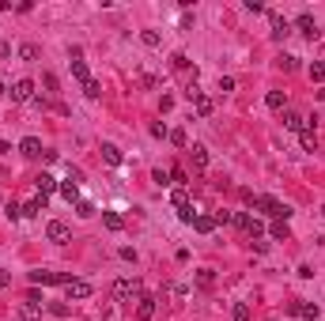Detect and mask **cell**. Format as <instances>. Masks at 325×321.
Returning a JSON list of instances; mask_svg holds the SVG:
<instances>
[{"label":"cell","instance_id":"obj_1","mask_svg":"<svg viewBox=\"0 0 325 321\" xmlns=\"http://www.w3.org/2000/svg\"><path fill=\"white\" fill-rule=\"evenodd\" d=\"M250 204L257 212H265V216H272V219H288L291 216V208H288V204H280L276 197H253Z\"/></svg>","mask_w":325,"mask_h":321},{"label":"cell","instance_id":"obj_2","mask_svg":"<svg viewBox=\"0 0 325 321\" xmlns=\"http://www.w3.org/2000/svg\"><path fill=\"white\" fill-rule=\"evenodd\" d=\"M144 295V291H140V280L136 276H125V280H113V299H118V303H129V299H140Z\"/></svg>","mask_w":325,"mask_h":321},{"label":"cell","instance_id":"obj_3","mask_svg":"<svg viewBox=\"0 0 325 321\" xmlns=\"http://www.w3.org/2000/svg\"><path fill=\"white\" fill-rule=\"evenodd\" d=\"M8 95H12V102H34V80H15Z\"/></svg>","mask_w":325,"mask_h":321},{"label":"cell","instance_id":"obj_4","mask_svg":"<svg viewBox=\"0 0 325 321\" xmlns=\"http://www.w3.org/2000/svg\"><path fill=\"white\" fill-rule=\"evenodd\" d=\"M45 238H50V242H57V246H64V242L72 238V231H68V223L50 219V223H45Z\"/></svg>","mask_w":325,"mask_h":321},{"label":"cell","instance_id":"obj_5","mask_svg":"<svg viewBox=\"0 0 325 321\" xmlns=\"http://www.w3.org/2000/svg\"><path fill=\"white\" fill-rule=\"evenodd\" d=\"M91 284H87V280H68V284H64V295H68V303H72V299H91Z\"/></svg>","mask_w":325,"mask_h":321},{"label":"cell","instance_id":"obj_6","mask_svg":"<svg viewBox=\"0 0 325 321\" xmlns=\"http://www.w3.org/2000/svg\"><path fill=\"white\" fill-rule=\"evenodd\" d=\"M155 303H159L155 295H140L136 299V317L140 321H151V317H155Z\"/></svg>","mask_w":325,"mask_h":321},{"label":"cell","instance_id":"obj_7","mask_svg":"<svg viewBox=\"0 0 325 321\" xmlns=\"http://www.w3.org/2000/svg\"><path fill=\"white\" fill-rule=\"evenodd\" d=\"M295 27H299V34H307L310 42H314V38L321 34V31H318V23H314V15H310V12H303L299 19H295Z\"/></svg>","mask_w":325,"mask_h":321},{"label":"cell","instance_id":"obj_8","mask_svg":"<svg viewBox=\"0 0 325 321\" xmlns=\"http://www.w3.org/2000/svg\"><path fill=\"white\" fill-rule=\"evenodd\" d=\"M19 151H23L27 159H42V155H45V148H42V140H38V136H27V140L19 144Z\"/></svg>","mask_w":325,"mask_h":321},{"label":"cell","instance_id":"obj_9","mask_svg":"<svg viewBox=\"0 0 325 321\" xmlns=\"http://www.w3.org/2000/svg\"><path fill=\"white\" fill-rule=\"evenodd\" d=\"M284 129H291V132H303V129H307V118H303L299 110H284Z\"/></svg>","mask_w":325,"mask_h":321},{"label":"cell","instance_id":"obj_10","mask_svg":"<svg viewBox=\"0 0 325 321\" xmlns=\"http://www.w3.org/2000/svg\"><path fill=\"white\" fill-rule=\"evenodd\" d=\"M269 23H272V38H276V42H280V38H288V34H291V27H288V19H284V15L269 12Z\"/></svg>","mask_w":325,"mask_h":321},{"label":"cell","instance_id":"obj_11","mask_svg":"<svg viewBox=\"0 0 325 321\" xmlns=\"http://www.w3.org/2000/svg\"><path fill=\"white\" fill-rule=\"evenodd\" d=\"M291 314H299V317H307V321H318V303H291Z\"/></svg>","mask_w":325,"mask_h":321},{"label":"cell","instance_id":"obj_12","mask_svg":"<svg viewBox=\"0 0 325 321\" xmlns=\"http://www.w3.org/2000/svg\"><path fill=\"white\" fill-rule=\"evenodd\" d=\"M57 186H61V181H57L53 174H38V178H34V189L42 193V197H50V193H53Z\"/></svg>","mask_w":325,"mask_h":321},{"label":"cell","instance_id":"obj_13","mask_svg":"<svg viewBox=\"0 0 325 321\" xmlns=\"http://www.w3.org/2000/svg\"><path fill=\"white\" fill-rule=\"evenodd\" d=\"M265 106H269V110H288V95L284 91H269L265 95Z\"/></svg>","mask_w":325,"mask_h":321},{"label":"cell","instance_id":"obj_14","mask_svg":"<svg viewBox=\"0 0 325 321\" xmlns=\"http://www.w3.org/2000/svg\"><path fill=\"white\" fill-rule=\"evenodd\" d=\"M45 204H50V197H42V193H38L31 204H23V216H42V212H45Z\"/></svg>","mask_w":325,"mask_h":321},{"label":"cell","instance_id":"obj_15","mask_svg":"<svg viewBox=\"0 0 325 321\" xmlns=\"http://www.w3.org/2000/svg\"><path fill=\"white\" fill-rule=\"evenodd\" d=\"M57 189H61V197L68 200V204H72V200L80 204V186H76V181H68V178H64V181H61V186H57Z\"/></svg>","mask_w":325,"mask_h":321},{"label":"cell","instance_id":"obj_16","mask_svg":"<svg viewBox=\"0 0 325 321\" xmlns=\"http://www.w3.org/2000/svg\"><path fill=\"white\" fill-rule=\"evenodd\" d=\"M102 159H106L110 167H121V163H125L121 159V148H113V144H102Z\"/></svg>","mask_w":325,"mask_h":321},{"label":"cell","instance_id":"obj_17","mask_svg":"<svg viewBox=\"0 0 325 321\" xmlns=\"http://www.w3.org/2000/svg\"><path fill=\"white\" fill-rule=\"evenodd\" d=\"M193 227L200 231V235H212L219 223H216V216H197V219H193Z\"/></svg>","mask_w":325,"mask_h":321},{"label":"cell","instance_id":"obj_18","mask_svg":"<svg viewBox=\"0 0 325 321\" xmlns=\"http://www.w3.org/2000/svg\"><path fill=\"white\" fill-rule=\"evenodd\" d=\"M189 159H193L197 170H208V151L200 148V144H193V151H189Z\"/></svg>","mask_w":325,"mask_h":321},{"label":"cell","instance_id":"obj_19","mask_svg":"<svg viewBox=\"0 0 325 321\" xmlns=\"http://www.w3.org/2000/svg\"><path fill=\"white\" fill-rule=\"evenodd\" d=\"M19 317H23V321H38V317H42V306H38V303H23V306H19Z\"/></svg>","mask_w":325,"mask_h":321},{"label":"cell","instance_id":"obj_20","mask_svg":"<svg viewBox=\"0 0 325 321\" xmlns=\"http://www.w3.org/2000/svg\"><path fill=\"white\" fill-rule=\"evenodd\" d=\"M170 200H174V208H178V212H185V208H193V204H189V189H181V186L174 189V197H170Z\"/></svg>","mask_w":325,"mask_h":321},{"label":"cell","instance_id":"obj_21","mask_svg":"<svg viewBox=\"0 0 325 321\" xmlns=\"http://www.w3.org/2000/svg\"><path fill=\"white\" fill-rule=\"evenodd\" d=\"M212 284H216V272H212V268H200V272H197V287H200V291H208Z\"/></svg>","mask_w":325,"mask_h":321},{"label":"cell","instance_id":"obj_22","mask_svg":"<svg viewBox=\"0 0 325 321\" xmlns=\"http://www.w3.org/2000/svg\"><path fill=\"white\" fill-rule=\"evenodd\" d=\"M72 76H76L80 83H87V80H91V76H87V64H83L80 57H72Z\"/></svg>","mask_w":325,"mask_h":321},{"label":"cell","instance_id":"obj_23","mask_svg":"<svg viewBox=\"0 0 325 321\" xmlns=\"http://www.w3.org/2000/svg\"><path fill=\"white\" fill-rule=\"evenodd\" d=\"M276 64H280L284 72H295V68H299V57H291V53H280V57H276Z\"/></svg>","mask_w":325,"mask_h":321},{"label":"cell","instance_id":"obj_24","mask_svg":"<svg viewBox=\"0 0 325 321\" xmlns=\"http://www.w3.org/2000/svg\"><path fill=\"white\" fill-rule=\"evenodd\" d=\"M102 223H106L110 231H121V227H125V219H121L118 212H102Z\"/></svg>","mask_w":325,"mask_h":321},{"label":"cell","instance_id":"obj_25","mask_svg":"<svg viewBox=\"0 0 325 321\" xmlns=\"http://www.w3.org/2000/svg\"><path fill=\"white\" fill-rule=\"evenodd\" d=\"M38 53H42V50H38L34 42H23V45H19V57H23V61H38Z\"/></svg>","mask_w":325,"mask_h":321},{"label":"cell","instance_id":"obj_26","mask_svg":"<svg viewBox=\"0 0 325 321\" xmlns=\"http://www.w3.org/2000/svg\"><path fill=\"white\" fill-rule=\"evenodd\" d=\"M231 317H235V321H253V314H250V306H246V303H235Z\"/></svg>","mask_w":325,"mask_h":321},{"label":"cell","instance_id":"obj_27","mask_svg":"<svg viewBox=\"0 0 325 321\" xmlns=\"http://www.w3.org/2000/svg\"><path fill=\"white\" fill-rule=\"evenodd\" d=\"M269 235L284 242V238H288V235H291V231H288V219H276V223H272V231H269Z\"/></svg>","mask_w":325,"mask_h":321},{"label":"cell","instance_id":"obj_28","mask_svg":"<svg viewBox=\"0 0 325 321\" xmlns=\"http://www.w3.org/2000/svg\"><path fill=\"white\" fill-rule=\"evenodd\" d=\"M193 106H197V113H200V118H208V113H212V106H216V102L208 99V95H200V99H197Z\"/></svg>","mask_w":325,"mask_h":321},{"label":"cell","instance_id":"obj_29","mask_svg":"<svg viewBox=\"0 0 325 321\" xmlns=\"http://www.w3.org/2000/svg\"><path fill=\"white\" fill-rule=\"evenodd\" d=\"M303 148H307V151H318V136H314V129H303Z\"/></svg>","mask_w":325,"mask_h":321},{"label":"cell","instance_id":"obj_30","mask_svg":"<svg viewBox=\"0 0 325 321\" xmlns=\"http://www.w3.org/2000/svg\"><path fill=\"white\" fill-rule=\"evenodd\" d=\"M170 144H174V148H189V136H185V129H174V132H170Z\"/></svg>","mask_w":325,"mask_h":321},{"label":"cell","instance_id":"obj_31","mask_svg":"<svg viewBox=\"0 0 325 321\" xmlns=\"http://www.w3.org/2000/svg\"><path fill=\"white\" fill-rule=\"evenodd\" d=\"M170 68H174V72H185V68H189V57L185 53H174V57H170Z\"/></svg>","mask_w":325,"mask_h":321},{"label":"cell","instance_id":"obj_32","mask_svg":"<svg viewBox=\"0 0 325 321\" xmlns=\"http://www.w3.org/2000/svg\"><path fill=\"white\" fill-rule=\"evenodd\" d=\"M310 80H314V83L325 80V61H314V64H310Z\"/></svg>","mask_w":325,"mask_h":321},{"label":"cell","instance_id":"obj_33","mask_svg":"<svg viewBox=\"0 0 325 321\" xmlns=\"http://www.w3.org/2000/svg\"><path fill=\"white\" fill-rule=\"evenodd\" d=\"M76 216H83V219L95 216V204H91V200H80V204H76Z\"/></svg>","mask_w":325,"mask_h":321},{"label":"cell","instance_id":"obj_34","mask_svg":"<svg viewBox=\"0 0 325 321\" xmlns=\"http://www.w3.org/2000/svg\"><path fill=\"white\" fill-rule=\"evenodd\" d=\"M83 95H87V99H99V95H102V87L95 83V80H87V83H83Z\"/></svg>","mask_w":325,"mask_h":321},{"label":"cell","instance_id":"obj_35","mask_svg":"<svg viewBox=\"0 0 325 321\" xmlns=\"http://www.w3.org/2000/svg\"><path fill=\"white\" fill-rule=\"evenodd\" d=\"M170 178H174V181H178V186H181V189H185V181H189V174H185V170H181V167H174V170H170Z\"/></svg>","mask_w":325,"mask_h":321},{"label":"cell","instance_id":"obj_36","mask_svg":"<svg viewBox=\"0 0 325 321\" xmlns=\"http://www.w3.org/2000/svg\"><path fill=\"white\" fill-rule=\"evenodd\" d=\"M140 42H144V45H159V31H144V34H140Z\"/></svg>","mask_w":325,"mask_h":321},{"label":"cell","instance_id":"obj_37","mask_svg":"<svg viewBox=\"0 0 325 321\" xmlns=\"http://www.w3.org/2000/svg\"><path fill=\"white\" fill-rule=\"evenodd\" d=\"M151 181H155V186H170V174L167 170H155V174H151Z\"/></svg>","mask_w":325,"mask_h":321},{"label":"cell","instance_id":"obj_38","mask_svg":"<svg viewBox=\"0 0 325 321\" xmlns=\"http://www.w3.org/2000/svg\"><path fill=\"white\" fill-rule=\"evenodd\" d=\"M219 91H223V95L235 91V80H231V76H219Z\"/></svg>","mask_w":325,"mask_h":321},{"label":"cell","instance_id":"obj_39","mask_svg":"<svg viewBox=\"0 0 325 321\" xmlns=\"http://www.w3.org/2000/svg\"><path fill=\"white\" fill-rule=\"evenodd\" d=\"M4 212H8V219H19V216H23V208H19V204H15V200H12V204H8V208H4Z\"/></svg>","mask_w":325,"mask_h":321},{"label":"cell","instance_id":"obj_40","mask_svg":"<svg viewBox=\"0 0 325 321\" xmlns=\"http://www.w3.org/2000/svg\"><path fill=\"white\" fill-rule=\"evenodd\" d=\"M151 136H155V140H163V136H167V140H170V132H167V125H151Z\"/></svg>","mask_w":325,"mask_h":321},{"label":"cell","instance_id":"obj_41","mask_svg":"<svg viewBox=\"0 0 325 321\" xmlns=\"http://www.w3.org/2000/svg\"><path fill=\"white\" fill-rule=\"evenodd\" d=\"M42 83H45V91H57V76H53V72H45Z\"/></svg>","mask_w":325,"mask_h":321},{"label":"cell","instance_id":"obj_42","mask_svg":"<svg viewBox=\"0 0 325 321\" xmlns=\"http://www.w3.org/2000/svg\"><path fill=\"white\" fill-rule=\"evenodd\" d=\"M50 314H57V317H68V306H64V303H53V306H50Z\"/></svg>","mask_w":325,"mask_h":321},{"label":"cell","instance_id":"obj_43","mask_svg":"<svg viewBox=\"0 0 325 321\" xmlns=\"http://www.w3.org/2000/svg\"><path fill=\"white\" fill-rule=\"evenodd\" d=\"M170 295L181 299V295H189V287H185V284H170Z\"/></svg>","mask_w":325,"mask_h":321},{"label":"cell","instance_id":"obj_44","mask_svg":"<svg viewBox=\"0 0 325 321\" xmlns=\"http://www.w3.org/2000/svg\"><path fill=\"white\" fill-rule=\"evenodd\" d=\"M4 287H12V272H4V268H0V291H4Z\"/></svg>","mask_w":325,"mask_h":321},{"label":"cell","instance_id":"obj_45","mask_svg":"<svg viewBox=\"0 0 325 321\" xmlns=\"http://www.w3.org/2000/svg\"><path fill=\"white\" fill-rule=\"evenodd\" d=\"M4 57H12V42H4V38H0V61H4Z\"/></svg>","mask_w":325,"mask_h":321},{"label":"cell","instance_id":"obj_46","mask_svg":"<svg viewBox=\"0 0 325 321\" xmlns=\"http://www.w3.org/2000/svg\"><path fill=\"white\" fill-rule=\"evenodd\" d=\"M0 95H8V87H4V83H0Z\"/></svg>","mask_w":325,"mask_h":321},{"label":"cell","instance_id":"obj_47","mask_svg":"<svg viewBox=\"0 0 325 321\" xmlns=\"http://www.w3.org/2000/svg\"><path fill=\"white\" fill-rule=\"evenodd\" d=\"M321 216H325V208H321Z\"/></svg>","mask_w":325,"mask_h":321}]
</instances>
